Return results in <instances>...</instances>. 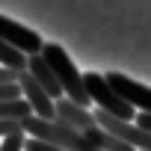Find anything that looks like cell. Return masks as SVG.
Here are the masks:
<instances>
[{
  "mask_svg": "<svg viewBox=\"0 0 151 151\" xmlns=\"http://www.w3.org/2000/svg\"><path fill=\"white\" fill-rule=\"evenodd\" d=\"M56 119L65 122V124H71L74 130H80V133H89V130L98 127L95 113L86 110V107H80V104H74L71 98H59L56 101Z\"/></svg>",
  "mask_w": 151,
  "mask_h": 151,
  "instance_id": "7",
  "label": "cell"
},
{
  "mask_svg": "<svg viewBox=\"0 0 151 151\" xmlns=\"http://www.w3.org/2000/svg\"><path fill=\"white\" fill-rule=\"evenodd\" d=\"M0 42L18 47V50L27 53V56H36V53H42V47H45V42H42V36H39L36 30H30V27L12 21V18H3V15H0Z\"/></svg>",
  "mask_w": 151,
  "mask_h": 151,
  "instance_id": "5",
  "label": "cell"
},
{
  "mask_svg": "<svg viewBox=\"0 0 151 151\" xmlns=\"http://www.w3.org/2000/svg\"><path fill=\"white\" fill-rule=\"evenodd\" d=\"M30 116H33V110H30V104L24 98H18V101H0V122H27Z\"/></svg>",
  "mask_w": 151,
  "mask_h": 151,
  "instance_id": "10",
  "label": "cell"
},
{
  "mask_svg": "<svg viewBox=\"0 0 151 151\" xmlns=\"http://www.w3.org/2000/svg\"><path fill=\"white\" fill-rule=\"evenodd\" d=\"M24 145H27V133H12L0 142V151H24Z\"/></svg>",
  "mask_w": 151,
  "mask_h": 151,
  "instance_id": "11",
  "label": "cell"
},
{
  "mask_svg": "<svg viewBox=\"0 0 151 151\" xmlns=\"http://www.w3.org/2000/svg\"><path fill=\"white\" fill-rule=\"evenodd\" d=\"M133 122H136L142 130H148V133H151V116H148V113H136V119H133Z\"/></svg>",
  "mask_w": 151,
  "mask_h": 151,
  "instance_id": "14",
  "label": "cell"
},
{
  "mask_svg": "<svg viewBox=\"0 0 151 151\" xmlns=\"http://www.w3.org/2000/svg\"><path fill=\"white\" fill-rule=\"evenodd\" d=\"M27 71L33 74V80L53 98V101H59V98H65L62 95V86H59V80H56V74L50 71V65H47V59L42 56V53H36V56H30V62H27Z\"/></svg>",
  "mask_w": 151,
  "mask_h": 151,
  "instance_id": "8",
  "label": "cell"
},
{
  "mask_svg": "<svg viewBox=\"0 0 151 151\" xmlns=\"http://www.w3.org/2000/svg\"><path fill=\"white\" fill-rule=\"evenodd\" d=\"M6 83H18V74L0 65V86H6Z\"/></svg>",
  "mask_w": 151,
  "mask_h": 151,
  "instance_id": "13",
  "label": "cell"
},
{
  "mask_svg": "<svg viewBox=\"0 0 151 151\" xmlns=\"http://www.w3.org/2000/svg\"><path fill=\"white\" fill-rule=\"evenodd\" d=\"M42 56L47 59V65H50V71L56 74V80H59V86H62V95L65 98H71L74 104H80V107H92V101H89V95H86V83H83V74L74 68V62H71V56L59 47V45H45L42 47Z\"/></svg>",
  "mask_w": 151,
  "mask_h": 151,
  "instance_id": "2",
  "label": "cell"
},
{
  "mask_svg": "<svg viewBox=\"0 0 151 151\" xmlns=\"http://www.w3.org/2000/svg\"><path fill=\"white\" fill-rule=\"evenodd\" d=\"M83 83H86V95L95 104V110H101V113H107L113 119H122V122H133L136 119V110L116 95V89L107 80V74L89 71V74H83Z\"/></svg>",
  "mask_w": 151,
  "mask_h": 151,
  "instance_id": "3",
  "label": "cell"
},
{
  "mask_svg": "<svg viewBox=\"0 0 151 151\" xmlns=\"http://www.w3.org/2000/svg\"><path fill=\"white\" fill-rule=\"evenodd\" d=\"M27 62H30L27 53H21L18 47H12L6 42H0V65H3V68H9L15 74H24L27 71Z\"/></svg>",
  "mask_w": 151,
  "mask_h": 151,
  "instance_id": "9",
  "label": "cell"
},
{
  "mask_svg": "<svg viewBox=\"0 0 151 151\" xmlns=\"http://www.w3.org/2000/svg\"><path fill=\"white\" fill-rule=\"evenodd\" d=\"M18 86H21V95H24V101L30 104V110H33L36 119H45V122H53V119H56V101L33 80L30 71L18 74Z\"/></svg>",
  "mask_w": 151,
  "mask_h": 151,
  "instance_id": "6",
  "label": "cell"
},
{
  "mask_svg": "<svg viewBox=\"0 0 151 151\" xmlns=\"http://www.w3.org/2000/svg\"><path fill=\"white\" fill-rule=\"evenodd\" d=\"M107 80H110V86L116 89V95L124 104H130L136 113H148L151 116V89L148 86L136 83L133 77H127V74H122V71H110Z\"/></svg>",
  "mask_w": 151,
  "mask_h": 151,
  "instance_id": "4",
  "label": "cell"
},
{
  "mask_svg": "<svg viewBox=\"0 0 151 151\" xmlns=\"http://www.w3.org/2000/svg\"><path fill=\"white\" fill-rule=\"evenodd\" d=\"M24 133H27L30 139H42V142H47V145H53V148H62V151H98V148L89 142L86 133L74 130L71 124H65V122H59V119L45 122V119L30 116V119L24 122Z\"/></svg>",
  "mask_w": 151,
  "mask_h": 151,
  "instance_id": "1",
  "label": "cell"
},
{
  "mask_svg": "<svg viewBox=\"0 0 151 151\" xmlns=\"http://www.w3.org/2000/svg\"><path fill=\"white\" fill-rule=\"evenodd\" d=\"M27 151H62V148H53V145H47V142H42V139H30L27 136V145H24Z\"/></svg>",
  "mask_w": 151,
  "mask_h": 151,
  "instance_id": "12",
  "label": "cell"
}]
</instances>
